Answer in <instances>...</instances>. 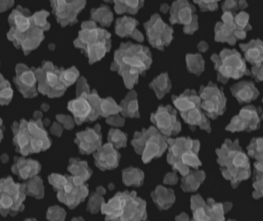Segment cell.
Returning <instances> with one entry per match:
<instances>
[{
  "instance_id": "cell-1",
  "label": "cell",
  "mask_w": 263,
  "mask_h": 221,
  "mask_svg": "<svg viewBox=\"0 0 263 221\" xmlns=\"http://www.w3.org/2000/svg\"><path fill=\"white\" fill-rule=\"evenodd\" d=\"M152 64V54L147 47L127 43L121 44L115 52L111 70L122 76L127 89H132L138 83L140 75L144 74Z\"/></svg>"
},
{
  "instance_id": "cell-2",
  "label": "cell",
  "mask_w": 263,
  "mask_h": 221,
  "mask_svg": "<svg viewBox=\"0 0 263 221\" xmlns=\"http://www.w3.org/2000/svg\"><path fill=\"white\" fill-rule=\"evenodd\" d=\"M238 139L232 142L226 139L221 148L217 149L218 163L224 179L230 181L233 188H236L243 180L251 176L249 159L239 146Z\"/></svg>"
},
{
  "instance_id": "cell-3",
  "label": "cell",
  "mask_w": 263,
  "mask_h": 221,
  "mask_svg": "<svg viewBox=\"0 0 263 221\" xmlns=\"http://www.w3.org/2000/svg\"><path fill=\"white\" fill-rule=\"evenodd\" d=\"M168 154L167 163L175 171H178L183 176L189 173V167L197 169L201 165L198 158L200 143L189 137L167 138Z\"/></svg>"
},
{
  "instance_id": "cell-4",
  "label": "cell",
  "mask_w": 263,
  "mask_h": 221,
  "mask_svg": "<svg viewBox=\"0 0 263 221\" xmlns=\"http://www.w3.org/2000/svg\"><path fill=\"white\" fill-rule=\"evenodd\" d=\"M132 146L138 155H141L144 164L160 157L167 148V137L158 131L156 127L143 129L135 132Z\"/></svg>"
},
{
  "instance_id": "cell-5",
  "label": "cell",
  "mask_w": 263,
  "mask_h": 221,
  "mask_svg": "<svg viewBox=\"0 0 263 221\" xmlns=\"http://www.w3.org/2000/svg\"><path fill=\"white\" fill-rule=\"evenodd\" d=\"M212 61L218 73V81L222 84H226L229 79H239L244 75L251 74L244 59L236 50L224 49L219 54L212 55Z\"/></svg>"
},
{
  "instance_id": "cell-6",
  "label": "cell",
  "mask_w": 263,
  "mask_h": 221,
  "mask_svg": "<svg viewBox=\"0 0 263 221\" xmlns=\"http://www.w3.org/2000/svg\"><path fill=\"white\" fill-rule=\"evenodd\" d=\"M81 35V46L85 49L91 63L102 59L110 49V35L105 30L98 28L93 24Z\"/></svg>"
},
{
  "instance_id": "cell-7",
  "label": "cell",
  "mask_w": 263,
  "mask_h": 221,
  "mask_svg": "<svg viewBox=\"0 0 263 221\" xmlns=\"http://www.w3.org/2000/svg\"><path fill=\"white\" fill-rule=\"evenodd\" d=\"M15 142L21 153L26 155L30 152L44 150L50 144L45 132L35 123L21 124Z\"/></svg>"
},
{
  "instance_id": "cell-8",
  "label": "cell",
  "mask_w": 263,
  "mask_h": 221,
  "mask_svg": "<svg viewBox=\"0 0 263 221\" xmlns=\"http://www.w3.org/2000/svg\"><path fill=\"white\" fill-rule=\"evenodd\" d=\"M201 110L211 119H215L223 115L226 110V98L222 90L215 84L209 83L201 87L199 91Z\"/></svg>"
},
{
  "instance_id": "cell-9",
  "label": "cell",
  "mask_w": 263,
  "mask_h": 221,
  "mask_svg": "<svg viewBox=\"0 0 263 221\" xmlns=\"http://www.w3.org/2000/svg\"><path fill=\"white\" fill-rule=\"evenodd\" d=\"M151 120L160 133L164 136H176L181 132V125L177 116V111L170 105L160 106L151 116Z\"/></svg>"
},
{
  "instance_id": "cell-10",
  "label": "cell",
  "mask_w": 263,
  "mask_h": 221,
  "mask_svg": "<svg viewBox=\"0 0 263 221\" xmlns=\"http://www.w3.org/2000/svg\"><path fill=\"white\" fill-rule=\"evenodd\" d=\"M144 27L149 43L155 48L163 50L172 42L173 30L158 15H154L150 21L144 24Z\"/></svg>"
},
{
  "instance_id": "cell-11",
  "label": "cell",
  "mask_w": 263,
  "mask_h": 221,
  "mask_svg": "<svg viewBox=\"0 0 263 221\" xmlns=\"http://www.w3.org/2000/svg\"><path fill=\"white\" fill-rule=\"evenodd\" d=\"M195 11V7L187 0H177L171 9V23L183 24L184 33L192 34L198 30V19Z\"/></svg>"
},
{
  "instance_id": "cell-12",
  "label": "cell",
  "mask_w": 263,
  "mask_h": 221,
  "mask_svg": "<svg viewBox=\"0 0 263 221\" xmlns=\"http://www.w3.org/2000/svg\"><path fill=\"white\" fill-rule=\"evenodd\" d=\"M261 113L260 107L255 108L253 106L245 107L237 116H234L226 130L232 133L257 130L261 123Z\"/></svg>"
},
{
  "instance_id": "cell-13",
  "label": "cell",
  "mask_w": 263,
  "mask_h": 221,
  "mask_svg": "<svg viewBox=\"0 0 263 221\" xmlns=\"http://www.w3.org/2000/svg\"><path fill=\"white\" fill-rule=\"evenodd\" d=\"M101 98L96 93H84V96L80 99L72 101L70 104V109L74 114L78 123L84 121H93L100 116L98 112V104Z\"/></svg>"
},
{
  "instance_id": "cell-14",
  "label": "cell",
  "mask_w": 263,
  "mask_h": 221,
  "mask_svg": "<svg viewBox=\"0 0 263 221\" xmlns=\"http://www.w3.org/2000/svg\"><path fill=\"white\" fill-rule=\"evenodd\" d=\"M22 192L17 184L11 179L0 181V210L17 211L22 204Z\"/></svg>"
},
{
  "instance_id": "cell-15",
  "label": "cell",
  "mask_w": 263,
  "mask_h": 221,
  "mask_svg": "<svg viewBox=\"0 0 263 221\" xmlns=\"http://www.w3.org/2000/svg\"><path fill=\"white\" fill-rule=\"evenodd\" d=\"M145 201L137 196L136 192L127 191L119 220H144L147 219Z\"/></svg>"
},
{
  "instance_id": "cell-16",
  "label": "cell",
  "mask_w": 263,
  "mask_h": 221,
  "mask_svg": "<svg viewBox=\"0 0 263 221\" xmlns=\"http://www.w3.org/2000/svg\"><path fill=\"white\" fill-rule=\"evenodd\" d=\"M222 23H218L215 27V41L218 42H227L230 45L236 43L238 30L234 22V15L232 12L226 11L221 16Z\"/></svg>"
},
{
  "instance_id": "cell-17",
  "label": "cell",
  "mask_w": 263,
  "mask_h": 221,
  "mask_svg": "<svg viewBox=\"0 0 263 221\" xmlns=\"http://www.w3.org/2000/svg\"><path fill=\"white\" fill-rule=\"evenodd\" d=\"M95 154L96 165L101 170H113L119 165L121 155L112 144L101 146Z\"/></svg>"
},
{
  "instance_id": "cell-18",
  "label": "cell",
  "mask_w": 263,
  "mask_h": 221,
  "mask_svg": "<svg viewBox=\"0 0 263 221\" xmlns=\"http://www.w3.org/2000/svg\"><path fill=\"white\" fill-rule=\"evenodd\" d=\"M44 82H41V90L44 93L50 95V96H58L64 93L65 90L66 85L62 81L61 75L58 73L56 70L53 68H49L46 70L45 74H44Z\"/></svg>"
},
{
  "instance_id": "cell-19",
  "label": "cell",
  "mask_w": 263,
  "mask_h": 221,
  "mask_svg": "<svg viewBox=\"0 0 263 221\" xmlns=\"http://www.w3.org/2000/svg\"><path fill=\"white\" fill-rule=\"evenodd\" d=\"M101 141L102 136L99 125L96 126L95 129H87L78 134V143L84 153H90L98 150L101 146Z\"/></svg>"
},
{
  "instance_id": "cell-20",
  "label": "cell",
  "mask_w": 263,
  "mask_h": 221,
  "mask_svg": "<svg viewBox=\"0 0 263 221\" xmlns=\"http://www.w3.org/2000/svg\"><path fill=\"white\" fill-rule=\"evenodd\" d=\"M181 116L192 131H195L196 127H198L201 130H204L209 133H211L210 121L201 110V107L181 113Z\"/></svg>"
},
{
  "instance_id": "cell-21",
  "label": "cell",
  "mask_w": 263,
  "mask_h": 221,
  "mask_svg": "<svg viewBox=\"0 0 263 221\" xmlns=\"http://www.w3.org/2000/svg\"><path fill=\"white\" fill-rule=\"evenodd\" d=\"M232 96L240 104H249L258 97L259 93L253 83L241 81L231 87Z\"/></svg>"
},
{
  "instance_id": "cell-22",
  "label": "cell",
  "mask_w": 263,
  "mask_h": 221,
  "mask_svg": "<svg viewBox=\"0 0 263 221\" xmlns=\"http://www.w3.org/2000/svg\"><path fill=\"white\" fill-rule=\"evenodd\" d=\"M172 102L180 113H185L201 105L199 96L192 90H187L179 96H172Z\"/></svg>"
},
{
  "instance_id": "cell-23",
  "label": "cell",
  "mask_w": 263,
  "mask_h": 221,
  "mask_svg": "<svg viewBox=\"0 0 263 221\" xmlns=\"http://www.w3.org/2000/svg\"><path fill=\"white\" fill-rule=\"evenodd\" d=\"M138 21L132 18L123 17L118 19L116 24V32L118 36L121 37L130 36L138 42L144 41V36L137 30Z\"/></svg>"
},
{
  "instance_id": "cell-24",
  "label": "cell",
  "mask_w": 263,
  "mask_h": 221,
  "mask_svg": "<svg viewBox=\"0 0 263 221\" xmlns=\"http://www.w3.org/2000/svg\"><path fill=\"white\" fill-rule=\"evenodd\" d=\"M240 48L244 53L245 58L248 62L254 66L262 64V43L259 39L251 41L247 44H240Z\"/></svg>"
},
{
  "instance_id": "cell-25",
  "label": "cell",
  "mask_w": 263,
  "mask_h": 221,
  "mask_svg": "<svg viewBox=\"0 0 263 221\" xmlns=\"http://www.w3.org/2000/svg\"><path fill=\"white\" fill-rule=\"evenodd\" d=\"M152 197L155 205L160 210H167L175 202V196L173 190L158 186L152 193Z\"/></svg>"
},
{
  "instance_id": "cell-26",
  "label": "cell",
  "mask_w": 263,
  "mask_h": 221,
  "mask_svg": "<svg viewBox=\"0 0 263 221\" xmlns=\"http://www.w3.org/2000/svg\"><path fill=\"white\" fill-rule=\"evenodd\" d=\"M121 115L124 117L139 118V106H138V96L135 91H130L126 97L121 101Z\"/></svg>"
},
{
  "instance_id": "cell-27",
  "label": "cell",
  "mask_w": 263,
  "mask_h": 221,
  "mask_svg": "<svg viewBox=\"0 0 263 221\" xmlns=\"http://www.w3.org/2000/svg\"><path fill=\"white\" fill-rule=\"evenodd\" d=\"M205 178L204 171L189 170L187 174L181 179V187L184 192H195L202 184Z\"/></svg>"
},
{
  "instance_id": "cell-28",
  "label": "cell",
  "mask_w": 263,
  "mask_h": 221,
  "mask_svg": "<svg viewBox=\"0 0 263 221\" xmlns=\"http://www.w3.org/2000/svg\"><path fill=\"white\" fill-rule=\"evenodd\" d=\"M208 214L210 220H224V213H228L232 207L231 203H216L212 198L207 200Z\"/></svg>"
},
{
  "instance_id": "cell-29",
  "label": "cell",
  "mask_w": 263,
  "mask_h": 221,
  "mask_svg": "<svg viewBox=\"0 0 263 221\" xmlns=\"http://www.w3.org/2000/svg\"><path fill=\"white\" fill-rule=\"evenodd\" d=\"M191 209L193 213L194 220H210L208 214L207 203L204 202L199 194L192 196Z\"/></svg>"
},
{
  "instance_id": "cell-30",
  "label": "cell",
  "mask_w": 263,
  "mask_h": 221,
  "mask_svg": "<svg viewBox=\"0 0 263 221\" xmlns=\"http://www.w3.org/2000/svg\"><path fill=\"white\" fill-rule=\"evenodd\" d=\"M18 86L21 91L24 94H32L35 93V85H36V77L34 74L30 70H24L21 74H18Z\"/></svg>"
},
{
  "instance_id": "cell-31",
  "label": "cell",
  "mask_w": 263,
  "mask_h": 221,
  "mask_svg": "<svg viewBox=\"0 0 263 221\" xmlns=\"http://www.w3.org/2000/svg\"><path fill=\"white\" fill-rule=\"evenodd\" d=\"M150 87L151 88L153 89L157 97L161 99L170 92L172 84L167 73H162L152 81Z\"/></svg>"
},
{
  "instance_id": "cell-32",
  "label": "cell",
  "mask_w": 263,
  "mask_h": 221,
  "mask_svg": "<svg viewBox=\"0 0 263 221\" xmlns=\"http://www.w3.org/2000/svg\"><path fill=\"white\" fill-rule=\"evenodd\" d=\"M144 174L142 170L135 167H129L123 170V183L126 186L141 187L144 182Z\"/></svg>"
},
{
  "instance_id": "cell-33",
  "label": "cell",
  "mask_w": 263,
  "mask_h": 221,
  "mask_svg": "<svg viewBox=\"0 0 263 221\" xmlns=\"http://www.w3.org/2000/svg\"><path fill=\"white\" fill-rule=\"evenodd\" d=\"M115 3V11L118 14L124 13L135 14L144 4V0H114Z\"/></svg>"
},
{
  "instance_id": "cell-34",
  "label": "cell",
  "mask_w": 263,
  "mask_h": 221,
  "mask_svg": "<svg viewBox=\"0 0 263 221\" xmlns=\"http://www.w3.org/2000/svg\"><path fill=\"white\" fill-rule=\"evenodd\" d=\"M263 164L262 159L256 160L254 164L253 188L255 191L252 196L255 199H259L263 195Z\"/></svg>"
},
{
  "instance_id": "cell-35",
  "label": "cell",
  "mask_w": 263,
  "mask_h": 221,
  "mask_svg": "<svg viewBox=\"0 0 263 221\" xmlns=\"http://www.w3.org/2000/svg\"><path fill=\"white\" fill-rule=\"evenodd\" d=\"M98 112L101 116L109 117L112 115L119 113L121 112V107L112 98L100 99L99 104H98Z\"/></svg>"
},
{
  "instance_id": "cell-36",
  "label": "cell",
  "mask_w": 263,
  "mask_h": 221,
  "mask_svg": "<svg viewBox=\"0 0 263 221\" xmlns=\"http://www.w3.org/2000/svg\"><path fill=\"white\" fill-rule=\"evenodd\" d=\"M249 15L245 12H241L234 17V22L238 30V34H237L238 39H244L246 36V33L252 29L249 25Z\"/></svg>"
},
{
  "instance_id": "cell-37",
  "label": "cell",
  "mask_w": 263,
  "mask_h": 221,
  "mask_svg": "<svg viewBox=\"0 0 263 221\" xmlns=\"http://www.w3.org/2000/svg\"><path fill=\"white\" fill-rule=\"evenodd\" d=\"M187 70L190 73L199 76L204 71V61L201 55L189 54L186 56Z\"/></svg>"
},
{
  "instance_id": "cell-38",
  "label": "cell",
  "mask_w": 263,
  "mask_h": 221,
  "mask_svg": "<svg viewBox=\"0 0 263 221\" xmlns=\"http://www.w3.org/2000/svg\"><path fill=\"white\" fill-rule=\"evenodd\" d=\"M108 141L115 148H124L127 146V136L118 129H112L108 133Z\"/></svg>"
},
{
  "instance_id": "cell-39",
  "label": "cell",
  "mask_w": 263,
  "mask_h": 221,
  "mask_svg": "<svg viewBox=\"0 0 263 221\" xmlns=\"http://www.w3.org/2000/svg\"><path fill=\"white\" fill-rule=\"evenodd\" d=\"M263 139L262 138H253L250 144L247 147L248 154L256 160L263 159Z\"/></svg>"
},
{
  "instance_id": "cell-40",
  "label": "cell",
  "mask_w": 263,
  "mask_h": 221,
  "mask_svg": "<svg viewBox=\"0 0 263 221\" xmlns=\"http://www.w3.org/2000/svg\"><path fill=\"white\" fill-rule=\"evenodd\" d=\"M18 168L20 170V175L21 177L28 178L29 176H33L37 171L38 165L36 163L32 161H21L18 164Z\"/></svg>"
},
{
  "instance_id": "cell-41",
  "label": "cell",
  "mask_w": 263,
  "mask_h": 221,
  "mask_svg": "<svg viewBox=\"0 0 263 221\" xmlns=\"http://www.w3.org/2000/svg\"><path fill=\"white\" fill-rule=\"evenodd\" d=\"M93 17L102 25L109 26L113 21V14L107 7L99 9L93 13Z\"/></svg>"
},
{
  "instance_id": "cell-42",
  "label": "cell",
  "mask_w": 263,
  "mask_h": 221,
  "mask_svg": "<svg viewBox=\"0 0 263 221\" xmlns=\"http://www.w3.org/2000/svg\"><path fill=\"white\" fill-rule=\"evenodd\" d=\"M199 5L203 12L214 11L218 9V2L219 0H194Z\"/></svg>"
},
{
  "instance_id": "cell-43",
  "label": "cell",
  "mask_w": 263,
  "mask_h": 221,
  "mask_svg": "<svg viewBox=\"0 0 263 221\" xmlns=\"http://www.w3.org/2000/svg\"><path fill=\"white\" fill-rule=\"evenodd\" d=\"M103 203H104V199L100 195H93L91 198H90V203H89L90 204H89V207H90V211L92 213H97L101 208Z\"/></svg>"
},
{
  "instance_id": "cell-44",
  "label": "cell",
  "mask_w": 263,
  "mask_h": 221,
  "mask_svg": "<svg viewBox=\"0 0 263 221\" xmlns=\"http://www.w3.org/2000/svg\"><path fill=\"white\" fill-rule=\"evenodd\" d=\"M107 123L110 125L115 126V127H123L125 123V119L124 116L117 113V114L109 116L108 119H107Z\"/></svg>"
},
{
  "instance_id": "cell-45",
  "label": "cell",
  "mask_w": 263,
  "mask_h": 221,
  "mask_svg": "<svg viewBox=\"0 0 263 221\" xmlns=\"http://www.w3.org/2000/svg\"><path fill=\"white\" fill-rule=\"evenodd\" d=\"M238 8V0H226L222 7L224 12H232V13H233Z\"/></svg>"
},
{
  "instance_id": "cell-46",
  "label": "cell",
  "mask_w": 263,
  "mask_h": 221,
  "mask_svg": "<svg viewBox=\"0 0 263 221\" xmlns=\"http://www.w3.org/2000/svg\"><path fill=\"white\" fill-rule=\"evenodd\" d=\"M252 74L256 81L261 82L262 81V64L254 66L252 69Z\"/></svg>"
},
{
  "instance_id": "cell-47",
  "label": "cell",
  "mask_w": 263,
  "mask_h": 221,
  "mask_svg": "<svg viewBox=\"0 0 263 221\" xmlns=\"http://www.w3.org/2000/svg\"><path fill=\"white\" fill-rule=\"evenodd\" d=\"M178 177L175 172L168 173L165 175L164 178V184H168V185H175L178 183Z\"/></svg>"
},
{
  "instance_id": "cell-48",
  "label": "cell",
  "mask_w": 263,
  "mask_h": 221,
  "mask_svg": "<svg viewBox=\"0 0 263 221\" xmlns=\"http://www.w3.org/2000/svg\"><path fill=\"white\" fill-rule=\"evenodd\" d=\"M198 50H199V51L205 52L206 50H208V48H209V46L206 44V43H200V44H198Z\"/></svg>"
},
{
  "instance_id": "cell-49",
  "label": "cell",
  "mask_w": 263,
  "mask_h": 221,
  "mask_svg": "<svg viewBox=\"0 0 263 221\" xmlns=\"http://www.w3.org/2000/svg\"><path fill=\"white\" fill-rule=\"evenodd\" d=\"M176 219H178V220H182V219L183 220H189V218L186 213H181L179 216H177Z\"/></svg>"
},
{
  "instance_id": "cell-50",
  "label": "cell",
  "mask_w": 263,
  "mask_h": 221,
  "mask_svg": "<svg viewBox=\"0 0 263 221\" xmlns=\"http://www.w3.org/2000/svg\"><path fill=\"white\" fill-rule=\"evenodd\" d=\"M238 7L239 8L244 9L247 7V3L246 0H239L238 1Z\"/></svg>"
},
{
  "instance_id": "cell-51",
  "label": "cell",
  "mask_w": 263,
  "mask_h": 221,
  "mask_svg": "<svg viewBox=\"0 0 263 221\" xmlns=\"http://www.w3.org/2000/svg\"><path fill=\"white\" fill-rule=\"evenodd\" d=\"M167 9H168V7H167V5H163L162 7H161V11L166 13V12H167Z\"/></svg>"
},
{
  "instance_id": "cell-52",
  "label": "cell",
  "mask_w": 263,
  "mask_h": 221,
  "mask_svg": "<svg viewBox=\"0 0 263 221\" xmlns=\"http://www.w3.org/2000/svg\"><path fill=\"white\" fill-rule=\"evenodd\" d=\"M114 188H115V186H114L113 184H110V190H113Z\"/></svg>"
},
{
  "instance_id": "cell-53",
  "label": "cell",
  "mask_w": 263,
  "mask_h": 221,
  "mask_svg": "<svg viewBox=\"0 0 263 221\" xmlns=\"http://www.w3.org/2000/svg\"><path fill=\"white\" fill-rule=\"evenodd\" d=\"M105 1H107V2H113L114 0H105Z\"/></svg>"
}]
</instances>
